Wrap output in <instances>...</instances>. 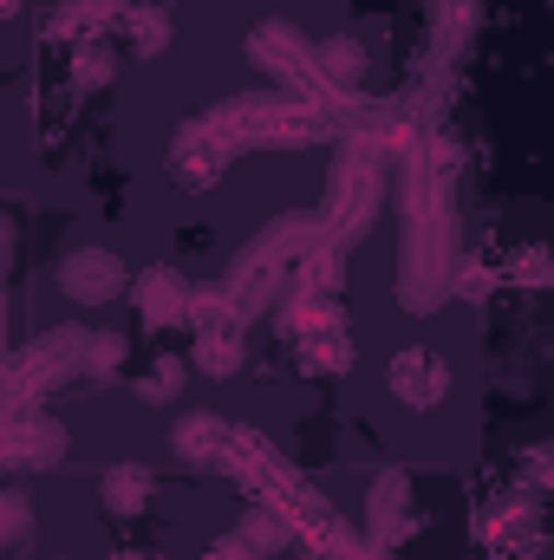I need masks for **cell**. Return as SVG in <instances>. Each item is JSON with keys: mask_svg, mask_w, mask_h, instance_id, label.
I'll return each instance as SVG.
<instances>
[{"mask_svg": "<svg viewBox=\"0 0 554 560\" xmlns=\"http://www.w3.org/2000/svg\"><path fill=\"white\" fill-rule=\"evenodd\" d=\"M66 293H79V300H112V293H118V261H112V255H79V261H66Z\"/></svg>", "mask_w": 554, "mask_h": 560, "instance_id": "obj_1", "label": "cell"}, {"mask_svg": "<svg viewBox=\"0 0 554 560\" xmlns=\"http://www.w3.org/2000/svg\"><path fill=\"white\" fill-rule=\"evenodd\" d=\"M320 59L333 66V79H339V85H353V79L366 72V59H359V46H353V39H333V46H326Z\"/></svg>", "mask_w": 554, "mask_h": 560, "instance_id": "obj_2", "label": "cell"}]
</instances>
